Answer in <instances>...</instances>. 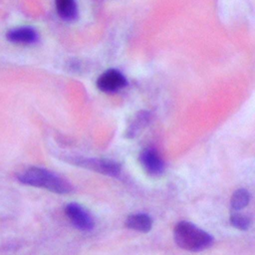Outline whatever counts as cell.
I'll return each instance as SVG.
<instances>
[{"label": "cell", "instance_id": "6da1fadb", "mask_svg": "<svg viewBox=\"0 0 255 255\" xmlns=\"http://www.w3.org/2000/svg\"><path fill=\"white\" fill-rule=\"evenodd\" d=\"M17 178L23 184L41 187L61 194L69 193L73 189L71 183L67 179L53 171L41 167H30L19 173Z\"/></svg>", "mask_w": 255, "mask_h": 255}, {"label": "cell", "instance_id": "7a4b0ae2", "mask_svg": "<svg viewBox=\"0 0 255 255\" xmlns=\"http://www.w3.org/2000/svg\"><path fill=\"white\" fill-rule=\"evenodd\" d=\"M173 239L178 247L192 252L209 248L214 240L209 233L188 221H180L175 225Z\"/></svg>", "mask_w": 255, "mask_h": 255}, {"label": "cell", "instance_id": "3957f363", "mask_svg": "<svg viewBox=\"0 0 255 255\" xmlns=\"http://www.w3.org/2000/svg\"><path fill=\"white\" fill-rule=\"evenodd\" d=\"M72 162L78 166H82L109 176H118L121 173V165L118 162L109 159L73 157Z\"/></svg>", "mask_w": 255, "mask_h": 255}, {"label": "cell", "instance_id": "277c9868", "mask_svg": "<svg viewBox=\"0 0 255 255\" xmlns=\"http://www.w3.org/2000/svg\"><path fill=\"white\" fill-rule=\"evenodd\" d=\"M65 212L76 228L83 231H90L94 228L95 221L93 216L82 205L69 203L65 208Z\"/></svg>", "mask_w": 255, "mask_h": 255}, {"label": "cell", "instance_id": "5b68a950", "mask_svg": "<svg viewBox=\"0 0 255 255\" xmlns=\"http://www.w3.org/2000/svg\"><path fill=\"white\" fill-rule=\"evenodd\" d=\"M126 77L116 69H110L104 72L97 81L98 88L105 93H115L127 86Z\"/></svg>", "mask_w": 255, "mask_h": 255}, {"label": "cell", "instance_id": "8992f818", "mask_svg": "<svg viewBox=\"0 0 255 255\" xmlns=\"http://www.w3.org/2000/svg\"><path fill=\"white\" fill-rule=\"evenodd\" d=\"M138 159L143 170L150 176H158L164 170L163 160L157 150L153 147L142 149Z\"/></svg>", "mask_w": 255, "mask_h": 255}, {"label": "cell", "instance_id": "52a82bcc", "mask_svg": "<svg viewBox=\"0 0 255 255\" xmlns=\"http://www.w3.org/2000/svg\"><path fill=\"white\" fill-rule=\"evenodd\" d=\"M151 114L148 111H139L129 120L127 129L126 136L132 138L134 137L141 129H143L150 122Z\"/></svg>", "mask_w": 255, "mask_h": 255}, {"label": "cell", "instance_id": "ba28073f", "mask_svg": "<svg viewBox=\"0 0 255 255\" xmlns=\"http://www.w3.org/2000/svg\"><path fill=\"white\" fill-rule=\"evenodd\" d=\"M6 37L10 42L19 44H32L38 39L37 32L30 27H20L10 30Z\"/></svg>", "mask_w": 255, "mask_h": 255}, {"label": "cell", "instance_id": "9c48e42d", "mask_svg": "<svg viewBox=\"0 0 255 255\" xmlns=\"http://www.w3.org/2000/svg\"><path fill=\"white\" fill-rule=\"evenodd\" d=\"M126 226L128 229L138 232H148L152 226L151 218L144 213L130 214L126 220Z\"/></svg>", "mask_w": 255, "mask_h": 255}, {"label": "cell", "instance_id": "30bf717a", "mask_svg": "<svg viewBox=\"0 0 255 255\" xmlns=\"http://www.w3.org/2000/svg\"><path fill=\"white\" fill-rule=\"evenodd\" d=\"M56 9L60 17L64 20L71 21L77 16V6L75 0H55Z\"/></svg>", "mask_w": 255, "mask_h": 255}, {"label": "cell", "instance_id": "8fae6325", "mask_svg": "<svg viewBox=\"0 0 255 255\" xmlns=\"http://www.w3.org/2000/svg\"><path fill=\"white\" fill-rule=\"evenodd\" d=\"M250 201V194L249 192L244 189L240 188L234 191L230 199V205L234 210H240L248 205Z\"/></svg>", "mask_w": 255, "mask_h": 255}, {"label": "cell", "instance_id": "7c38bea8", "mask_svg": "<svg viewBox=\"0 0 255 255\" xmlns=\"http://www.w3.org/2000/svg\"><path fill=\"white\" fill-rule=\"evenodd\" d=\"M230 223L232 226H234L235 228L239 229V230H247L250 227V219L246 216L243 215L241 213H232L230 216Z\"/></svg>", "mask_w": 255, "mask_h": 255}]
</instances>
